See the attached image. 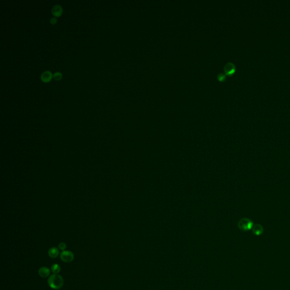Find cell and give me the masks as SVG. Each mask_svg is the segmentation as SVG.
Instances as JSON below:
<instances>
[{"label": "cell", "mask_w": 290, "mask_h": 290, "mask_svg": "<svg viewBox=\"0 0 290 290\" xmlns=\"http://www.w3.org/2000/svg\"><path fill=\"white\" fill-rule=\"evenodd\" d=\"M60 258L62 261L70 262L74 258V255L73 252L69 251H64L60 254Z\"/></svg>", "instance_id": "3957f363"}, {"label": "cell", "mask_w": 290, "mask_h": 290, "mask_svg": "<svg viewBox=\"0 0 290 290\" xmlns=\"http://www.w3.org/2000/svg\"><path fill=\"white\" fill-rule=\"evenodd\" d=\"M48 253V256L51 258H57L59 255V250L57 248H51L49 249Z\"/></svg>", "instance_id": "9c48e42d"}, {"label": "cell", "mask_w": 290, "mask_h": 290, "mask_svg": "<svg viewBox=\"0 0 290 290\" xmlns=\"http://www.w3.org/2000/svg\"><path fill=\"white\" fill-rule=\"evenodd\" d=\"M224 71L226 75L231 76L236 71V66L232 62H227L224 67Z\"/></svg>", "instance_id": "277c9868"}, {"label": "cell", "mask_w": 290, "mask_h": 290, "mask_svg": "<svg viewBox=\"0 0 290 290\" xmlns=\"http://www.w3.org/2000/svg\"><path fill=\"white\" fill-rule=\"evenodd\" d=\"M217 79L220 82H224L226 80V75L222 73H220L217 76Z\"/></svg>", "instance_id": "7c38bea8"}, {"label": "cell", "mask_w": 290, "mask_h": 290, "mask_svg": "<svg viewBox=\"0 0 290 290\" xmlns=\"http://www.w3.org/2000/svg\"><path fill=\"white\" fill-rule=\"evenodd\" d=\"M50 23L52 25H54V24H56L57 23V19L56 17H53V18H51L50 19Z\"/></svg>", "instance_id": "5bb4252c"}, {"label": "cell", "mask_w": 290, "mask_h": 290, "mask_svg": "<svg viewBox=\"0 0 290 290\" xmlns=\"http://www.w3.org/2000/svg\"><path fill=\"white\" fill-rule=\"evenodd\" d=\"M58 248H59L60 250L64 251H65V250L66 249V248H67V245H66L65 243H60L59 244V245H58Z\"/></svg>", "instance_id": "4fadbf2b"}, {"label": "cell", "mask_w": 290, "mask_h": 290, "mask_svg": "<svg viewBox=\"0 0 290 290\" xmlns=\"http://www.w3.org/2000/svg\"><path fill=\"white\" fill-rule=\"evenodd\" d=\"M53 78L55 81H60L62 78V73H60V72H56V73L53 74Z\"/></svg>", "instance_id": "8fae6325"}, {"label": "cell", "mask_w": 290, "mask_h": 290, "mask_svg": "<svg viewBox=\"0 0 290 290\" xmlns=\"http://www.w3.org/2000/svg\"><path fill=\"white\" fill-rule=\"evenodd\" d=\"M52 73L51 71L47 70V71H44L40 76V78L42 81L44 83H49L50 81H51L53 78Z\"/></svg>", "instance_id": "5b68a950"}, {"label": "cell", "mask_w": 290, "mask_h": 290, "mask_svg": "<svg viewBox=\"0 0 290 290\" xmlns=\"http://www.w3.org/2000/svg\"><path fill=\"white\" fill-rule=\"evenodd\" d=\"M48 284L53 289L59 290L64 285V279L61 276L53 274L49 277L48 279Z\"/></svg>", "instance_id": "6da1fadb"}, {"label": "cell", "mask_w": 290, "mask_h": 290, "mask_svg": "<svg viewBox=\"0 0 290 290\" xmlns=\"http://www.w3.org/2000/svg\"><path fill=\"white\" fill-rule=\"evenodd\" d=\"M252 231L255 235L260 236L263 232V227L260 224H254L252 227Z\"/></svg>", "instance_id": "52a82bcc"}, {"label": "cell", "mask_w": 290, "mask_h": 290, "mask_svg": "<svg viewBox=\"0 0 290 290\" xmlns=\"http://www.w3.org/2000/svg\"><path fill=\"white\" fill-rule=\"evenodd\" d=\"M50 269L47 267H42L38 270L39 275L42 278H46L50 275Z\"/></svg>", "instance_id": "ba28073f"}, {"label": "cell", "mask_w": 290, "mask_h": 290, "mask_svg": "<svg viewBox=\"0 0 290 290\" xmlns=\"http://www.w3.org/2000/svg\"><path fill=\"white\" fill-rule=\"evenodd\" d=\"M253 225L252 220L248 218H242L238 222V227L243 231H248L252 229Z\"/></svg>", "instance_id": "7a4b0ae2"}, {"label": "cell", "mask_w": 290, "mask_h": 290, "mask_svg": "<svg viewBox=\"0 0 290 290\" xmlns=\"http://www.w3.org/2000/svg\"><path fill=\"white\" fill-rule=\"evenodd\" d=\"M51 11L55 17H60L63 13V9L61 5H55L53 6Z\"/></svg>", "instance_id": "8992f818"}, {"label": "cell", "mask_w": 290, "mask_h": 290, "mask_svg": "<svg viewBox=\"0 0 290 290\" xmlns=\"http://www.w3.org/2000/svg\"><path fill=\"white\" fill-rule=\"evenodd\" d=\"M51 270L53 274H58L61 271V267L57 263L53 264L51 268Z\"/></svg>", "instance_id": "30bf717a"}]
</instances>
